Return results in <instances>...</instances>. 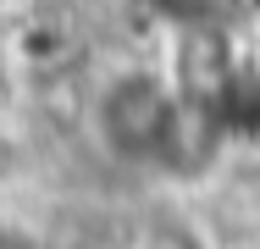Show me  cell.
Returning a JSON list of instances; mask_svg holds the SVG:
<instances>
[]
</instances>
